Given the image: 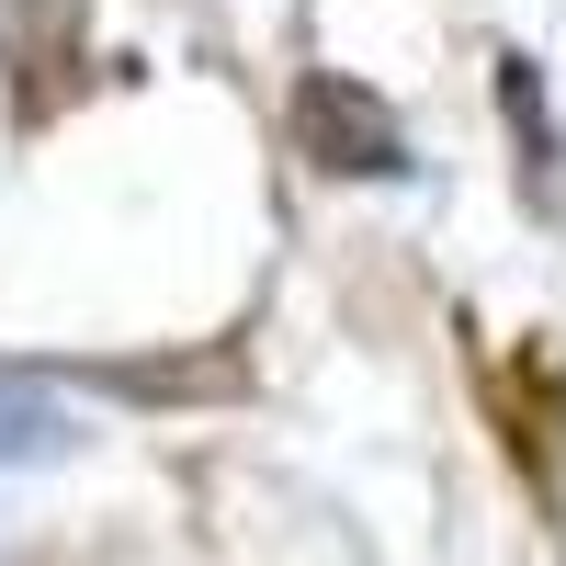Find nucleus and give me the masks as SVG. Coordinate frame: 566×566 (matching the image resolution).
Returning a JSON list of instances; mask_svg holds the SVG:
<instances>
[{
    "label": "nucleus",
    "instance_id": "1",
    "mask_svg": "<svg viewBox=\"0 0 566 566\" xmlns=\"http://www.w3.org/2000/svg\"><path fill=\"white\" fill-rule=\"evenodd\" d=\"M295 136H306V159L328 170V181H408L419 159H408V125L386 114V91H363V80H340V69H317L306 91H295Z\"/></svg>",
    "mask_w": 566,
    "mask_h": 566
},
{
    "label": "nucleus",
    "instance_id": "2",
    "mask_svg": "<svg viewBox=\"0 0 566 566\" xmlns=\"http://www.w3.org/2000/svg\"><path fill=\"white\" fill-rule=\"evenodd\" d=\"M80 442H91V419L45 386V374L0 363V464H69Z\"/></svg>",
    "mask_w": 566,
    "mask_h": 566
},
{
    "label": "nucleus",
    "instance_id": "3",
    "mask_svg": "<svg viewBox=\"0 0 566 566\" xmlns=\"http://www.w3.org/2000/svg\"><path fill=\"white\" fill-rule=\"evenodd\" d=\"M499 114H510V136H522L533 216H555V114H544V57H522V45L499 57Z\"/></svg>",
    "mask_w": 566,
    "mask_h": 566
}]
</instances>
